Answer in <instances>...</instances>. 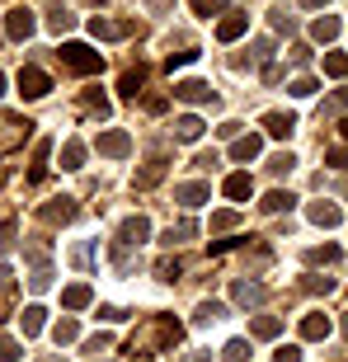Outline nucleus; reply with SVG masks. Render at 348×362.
<instances>
[{
  "label": "nucleus",
  "mask_w": 348,
  "mask_h": 362,
  "mask_svg": "<svg viewBox=\"0 0 348 362\" xmlns=\"http://www.w3.org/2000/svg\"><path fill=\"white\" fill-rule=\"evenodd\" d=\"M255 57H259V62H268V57H273V42L259 38V42H255Z\"/></svg>",
  "instance_id": "nucleus-52"
},
{
  "label": "nucleus",
  "mask_w": 348,
  "mask_h": 362,
  "mask_svg": "<svg viewBox=\"0 0 348 362\" xmlns=\"http://www.w3.org/2000/svg\"><path fill=\"white\" fill-rule=\"evenodd\" d=\"M76 212H81V207H76V198H52L38 216L47 221V226H66V221H76Z\"/></svg>",
  "instance_id": "nucleus-12"
},
{
  "label": "nucleus",
  "mask_w": 348,
  "mask_h": 362,
  "mask_svg": "<svg viewBox=\"0 0 348 362\" xmlns=\"http://www.w3.org/2000/svg\"><path fill=\"white\" fill-rule=\"evenodd\" d=\"M330 329H335V325H330V315H325V310H306V315H301V339H306V344L330 339Z\"/></svg>",
  "instance_id": "nucleus-13"
},
{
  "label": "nucleus",
  "mask_w": 348,
  "mask_h": 362,
  "mask_svg": "<svg viewBox=\"0 0 348 362\" xmlns=\"http://www.w3.org/2000/svg\"><path fill=\"white\" fill-rule=\"evenodd\" d=\"M146 235H151V216H141V212L127 216V221L118 226V245H127V250H141Z\"/></svg>",
  "instance_id": "nucleus-7"
},
{
  "label": "nucleus",
  "mask_w": 348,
  "mask_h": 362,
  "mask_svg": "<svg viewBox=\"0 0 348 362\" xmlns=\"http://www.w3.org/2000/svg\"><path fill=\"white\" fill-rule=\"evenodd\" d=\"M165 179V156H156V160H146V170L137 175V188H156Z\"/></svg>",
  "instance_id": "nucleus-27"
},
{
  "label": "nucleus",
  "mask_w": 348,
  "mask_h": 362,
  "mask_svg": "<svg viewBox=\"0 0 348 362\" xmlns=\"http://www.w3.org/2000/svg\"><path fill=\"white\" fill-rule=\"evenodd\" d=\"M193 235H198V226H193V221H174V226L165 230V245H170V250H174V245L193 240Z\"/></svg>",
  "instance_id": "nucleus-31"
},
{
  "label": "nucleus",
  "mask_w": 348,
  "mask_h": 362,
  "mask_svg": "<svg viewBox=\"0 0 348 362\" xmlns=\"http://www.w3.org/2000/svg\"><path fill=\"white\" fill-rule=\"evenodd\" d=\"M259 151H264V136H236V146H231V160H259Z\"/></svg>",
  "instance_id": "nucleus-18"
},
{
  "label": "nucleus",
  "mask_w": 348,
  "mask_h": 362,
  "mask_svg": "<svg viewBox=\"0 0 348 362\" xmlns=\"http://www.w3.org/2000/svg\"><path fill=\"white\" fill-rule=\"evenodd\" d=\"M47 28H52L57 38H62V33H71V28H76V14H66V10H52V14H47Z\"/></svg>",
  "instance_id": "nucleus-34"
},
{
  "label": "nucleus",
  "mask_w": 348,
  "mask_h": 362,
  "mask_svg": "<svg viewBox=\"0 0 348 362\" xmlns=\"http://www.w3.org/2000/svg\"><path fill=\"white\" fill-rule=\"evenodd\" d=\"M165 104H170L165 94H146V113H165Z\"/></svg>",
  "instance_id": "nucleus-51"
},
{
  "label": "nucleus",
  "mask_w": 348,
  "mask_h": 362,
  "mask_svg": "<svg viewBox=\"0 0 348 362\" xmlns=\"http://www.w3.org/2000/svg\"><path fill=\"white\" fill-rule=\"evenodd\" d=\"M221 358H226V362H245V358H250V344H245V339H231L226 349H221Z\"/></svg>",
  "instance_id": "nucleus-36"
},
{
  "label": "nucleus",
  "mask_w": 348,
  "mask_h": 362,
  "mask_svg": "<svg viewBox=\"0 0 348 362\" xmlns=\"http://www.w3.org/2000/svg\"><path fill=\"white\" fill-rule=\"evenodd\" d=\"M52 339H57V349H62V344H76V339H81V325L66 315V320H57V325H52Z\"/></svg>",
  "instance_id": "nucleus-32"
},
{
  "label": "nucleus",
  "mask_w": 348,
  "mask_h": 362,
  "mask_svg": "<svg viewBox=\"0 0 348 362\" xmlns=\"http://www.w3.org/2000/svg\"><path fill=\"white\" fill-rule=\"evenodd\" d=\"M306 287H311V292H325V296H330V292H335V278H306Z\"/></svg>",
  "instance_id": "nucleus-48"
},
{
  "label": "nucleus",
  "mask_w": 348,
  "mask_h": 362,
  "mask_svg": "<svg viewBox=\"0 0 348 362\" xmlns=\"http://www.w3.org/2000/svg\"><path fill=\"white\" fill-rule=\"evenodd\" d=\"M226 315V306L221 301H198V310H193V325H216Z\"/></svg>",
  "instance_id": "nucleus-28"
},
{
  "label": "nucleus",
  "mask_w": 348,
  "mask_h": 362,
  "mask_svg": "<svg viewBox=\"0 0 348 362\" xmlns=\"http://www.w3.org/2000/svg\"><path fill=\"white\" fill-rule=\"evenodd\" d=\"M28 282H33V292H47V287H52V269H47V264H38Z\"/></svg>",
  "instance_id": "nucleus-40"
},
{
  "label": "nucleus",
  "mask_w": 348,
  "mask_h": 362,
  "mask_svg": "<svg viewBox=\"0 0 348 362\" xmlns=\"http://www.w3.org/2000/svg\"><path fill=\"white\" fill-rule=\"evenodd\" d=\"M0 94H5V71H0Z\"/></svg>",
  "instance_id": "nucleus-58"
},
{
  "label": "nucleus",
  "mask_w": 348,
  "mask_h": 362,
  "mask_svg": "<svg viewBox=\"0 0 348 362\" xmlns=\"http://www.w3.org/2000/svg\"><path fill=\"white\" fill-rule=\"evenodd\" d=\"M250 334H255V339H278L282 320H278V315H259V320H250Z\"/></svg>",
  "instance_id": "nucleus-26"
},
{
  "label": "nucleus",
  "mask_w": 348,
  "mask_h": 362,
  "mask_svg": "<svg viewBox=\"0 0 348 362\" xmlns=\"http://www.w3.org/2000/svg\"><path fill=\"white\" fill-rule=\"evenodd\" d=\"M5 33H10L14 42H28L33 33H38V19H33V10H24V5H19V10H10V14H5Z\"/></svg>",
  "instance_id": "nucleus-6"
},
{
  "label": "nucleus",
  "mask_w": 348,
  "mask_h": 362,
  "mask_svg": "<svg viewBox=\"0 0 348 362\" xmlns=\"http://www.w3.org/2000/svg\"><path fill=\"white\" fill-rule=\"evenodd\" d=\"M19 358H24V349H19L10 334H0V362H19Z\"/></svg>",
  "instance_id": "nucleus-38"
},
{
  "label": "nucleus",
  "mask_w": 348,
  "mask_h": 362,
  "mask_svg": "<svg viewBox=\"0 0 348 362\" xmlns=\"http://www.w3.org/2000/svg\"><path fill=\"white\" fill-rule=\"evenodd\" d=\"M344 334H348V310H344Z\"/></svg>",
  "instance_id": "nucleus-60"
},
{
  "label": "nucleus",
  "mask_w": 348,
  "mask_h": 362,
  "mask_svg": "<svg viewBox=\"0 0 348 362\" xmlns=\"http://www.w3.org/2000/svg\"><path fill=\"white\" fill-rule=\"evenodd\" d=\"M62 66L76 71V76H94V71H104V52H94L90 42H62Z\"/></svg>",
  "instance_id": "nucleus-2"
},
{
  "label": "nucleus",
  "mask_w": 348,
  "mask_h": 362,
  "mask_svg": "<svg viewBox=\"0 0 348 362\" xmlns=\"http://www.w3.org/2000/svg\"><path fill=\"white\" fill-rule=\"evenodd\" d=\"M207 198H212V188L202 184V179H188V184L174 188V202H184V207H202Z\"/></svg>",
  "instance_id": "nucleus-14"
},
{
  "label": "nucleus",
  "mask_w": 348,
  "mask_h": 362,
  "mask_svg": "<svg viewBox=\"0 0 348 362\" xmlns=\"http://www.w3.org/2000/svg\"><path fill=\"white\" fill-rule=\"evenodd\" d=\"M292 193H282V188H273V193H264V202H259V212H268V216H278V212H292Z\"/></svg>",
  "instance_id": "nucleus-21"
},
{
  "label": "nucleus",
  "mask_w": 348,
  "mask_h": 362,
  "mask_svg": "<svg viewBox=\"0 0 348 362\" xmlns=\"http://www.w3.org/2000/svg\"><path fill=\"white\" fill-rule=\"evenodd\" d=\"M179 362H212V353H188V358H179Z\"/></svg>",
  "instance_id": "nucleus-56"
},
{
  "label": "nucleus",
  "mask_w": 348,
  "mask_h": 362,
  "mask_svg": "<svg viewBox=\"0 0 348 362\" xmlns=\"http://www.w3.org/2000/svg\"><path fill=\"white\" fill-rule=\"evenodd\" d=\"M85 108H90V113H99V118H108V108H113V104H108V99H104V94H85Z\"/></svg>",
  "instance_id": "nucleus-41"
},
{
  "label": "nucleus",
  "mask_w": 348,
  "mask_h": 362,
  "mask_svg": "<svg viewBox=\"0 0 348 362\" xmlns=\"http://www.w3.org/2000/svg\"><path fill=\"white\" fill-rule=\"evenodd\" d=\"M99 156H108V160H127L132 156V136L122 132V127H113V132H99Z\"/></svg>",
  "instance_id": "nucleus-5"
},
{
  "label": "nucleus",
  "mask_w": 348,
  "mask_h": 362,
  "mask_svg": "<svg viewBox=\"0 0 348 362\" xmlns=\"http://www.w3.org/2000/svg\"><path fill=\"white\" fill-rule=\"evenodd\" d=\"M10 278H14V273H10V264H0V292L10 287Z\"/></svg>",
  "instance_id": "nucleus-55"
},
{
  "label": "nucleus",
  "mask_w": 348,
  "mask_h": 362,
  "mask_svg": "<svg viewBox=\"0 0 348 362\" xmlns=\"http://www.w3.org/2000/svg\"><path fill=\"white\" fill-rule=\"evenodd\" d=\"M193 62H198V52H174V57H170V71H179V66H193Z\"/></svg>",
  "instance_id": "nucleus-49"
},
{
  "label": "nucleus",
  "mask_w": 348,
  "mask_h": 362,
  "mask_svg": "<svg viewBox=\"0 0 348 362\" xmlns=\"http://www.w3.org/2000/svg\"><path fill=\"white\" fill-rule=\"evenodd\" d=\"M202 127H207V122H202L198 113H184V118L174 122V136H179V141H198V136H202Z\"/></svg>",
  "instance_id": "nucleus-22"
},
{
  "label": "nucleus",
  "mask_w": 348,
  "mask_h": 362,
  "mask_svg": "<svg viewBox=\"0 0 348 362\" xmlns=\"http://www.w3.org/2000/svg\"><path fill=\"white\" fill-rule=\"evenodd\" d=\"M311 38L315 42H335L339 38V14H320V19L311 24Z\"/></svg>",
  "instance_id": "nucleus-23"
},
{
  "label": "nucleus",
  "mask_w": 348,
  "mask_h": 362,
  "mask_svg": "<svg viewBox=\"0 0 348 362\" xmlns=\"http://www.w3.org/2000/svg\"><path fill=\"white\" fill-rule=\"evenodd\" d=\"M33 136V122L28 118H14V113H0V156H10V151H19Z\"/></svg>",
  "instance_id": "nucleus-3"
},
{
  "label": "nucleus",
  "mask_w": 348,
  "mask_h": 362,
  "mask_svg": "<svg viewBox=\"0 0 348 362\" xmlns=\"http://www.w3.org/2000/svg\"><path fill=\"white\" fill-rule=\"evenodd\" d=\"M42 325H47V310H42V306H24V315H19V329L33 339V334H42Z\"/></svg>",
  "instance_id": "nucleus-24"
},
{
  "label": "nucleus",
  "mask_w": 348,
  "mask_h": 362,
  "mask_svg": "<svg viewBox=\"0 0 348 362\" xmlns=\"http://www.w3.org/2000/svg\"><path fill=\"white\" fill-rule=\"evenodd\" d=\"M306 264H315V269H330V264H339V245H315V250H306Z\"/></svg>",
  "instance_id": "nucleus-30"
},
{
  "label": "nucleus",
  "mask_w": 348,
  "mask_h": 362,
  "mask_svg": "<svg viewBox=\"0 0 348 362\" xmlns=\"http://www.w3.org/2000/svg\"><path fill=\"white\" fill-rule=\"evenodd\" d=\"M188 5H193V10H198V14H207V19H212V14H221V10H226V0H188Z\"/></svg>",
  "instance_id": "nucleus-43"
},
{
  "label": "nucleus",
  "mask_w": 348,
  "mask_h": 362,
  "mask_svg": "<svg viewBox=\"0 0 348 362\" xmlns=\"http://www.w3.org/2000/svg\"><path fill=\"white\" fill-rule=\"evenodd\" d=\"M0 245H14V221H0Z\"/></svg>",
  "instance_id": "nucleus-54"
},
{
  "label": "nucleus",
  "mask_w": 348,
  "mask_h": 362,
  "mask_svg": "<svg viewBox=\"0 0 348 362\" xmlns=\"http://www.w3.org/2000/svg\"><path fill=\"white\" fill-rule=\"evenodd\" d=\"M273 362H301V349H292V344H287V349L273 353Z\"/></svg>",
  "instance_id": "nucleus-50"
},
{
  "label": "nucleus",
  "mask_w": 348,
  "mask_h": 362,
  "mask_svg": "<svg viewBox=\"0 0 348 362\" xmlns=\"http://www.w3.org/2000/svg\"><path fill=\"white\" fill-rule=\"evenodd\" d=\"M179 273H184V269H179L174 259H165V264H156V278H161V282H179Z\"/></svg>",
  "instance_id": "nucleus-44"
},
{
  "label": "nucleus",
  "mask_w": 348,
  "mask_h": 362,
  "mask_svg": "<svg viewBox=\"0 0 348 362\" xmlns=\"http://www.w3.org/2000/svg\"><path fill=\"white\" fill-rule=\"evenodd\" d=\"M52 94V81H47V71H38V66H24L19 71V99H47Z\"/></svg>",
  "instance_id": "nucleus-4"
},
{
  "label": "nucleus",
  "mask_w": 348,
  "mask_h": 362,
  "mask_svg": "<svg viewBox=\"0 0 348 362\" xmlns=\"http://www.w3.org/2000/svg\"><path fill=\"white\" fill-rule=\"evenodd\" d=\"M325 160H330V170H348V151H344V146H335L330 156H325Z\"/></svg>",
  "instance_id": "nucleus-47"
},
{
  "label": "nucleus",
  "mask_w": 348,
  "mask_h": 362,
  "mask_svg": "<svg viewBox=\"0 0 348 362\" xmlns=\"http://www.w3.org/2000/svg\"><path fill=\"white\" fill-rule=\"evenodd\" d=\"M174 99H184V104H216V90L207 81H179L174 85Z\"/></svg>",
  "instance_id": "nucleus-9"
},
{
  "label": "nucleus",
  "mask_w": 348,
  "mask_h": 362,
  "mask_svg": "<svg viewBox=\"0 0 348 362\" xmlns=\"http://www.w3.org/2000/svg\"><path fill=\"white\" fill-rule=\"evenodd\" d=\"M127 33H132V24H127V19H104V14H94V19H90V38L113 42V38H127Z\"/></svg>",
  "instance_id": "nucleus-10"
},
{
  "label": "nucleus",
  "mask_w": 348,
  "mask_h": 362,
  "mask_svg": "<svg viewBox=\"0 0 348 362\" xmlns=\"http://www.w3.org/2000/svg\"><path fill=\"white\" fill-rule=\"evenodd\" d=\"M240 226V212H216L212 216V230H236Z\"/></svg>",
  "instance_id": "nucleus-42"
},
{
  "label": "nucleus",
  "mask_w": 348,
  "mask_h": 362,
  "mask_svg": "<svg viewBox=\"0 0 348 362\" xmlns=\"http://www.w3.org/2000/svg\"><path fill=\"white\" fill-rule=\"evenodd\" d=\"M221 193H226L231 202H245L250 193H255V184H250V175H226V184H221Z\"/></svg>",
  "instance_id": "nucleus-20"
},
{
  "label": "nucleus",
  "mask_w": 348,
  "mask_h": 362,
  "mask_svg": "<svg viewBox=\"0 0 348 362\" xmlns=\"http://www.w3.org/2000/svg\"><path fill=\"white\" fill-rule=\"evenodd\" d=\"M339 132H344V136H348V118H344V127H339Z\"/></svg>",
  "instance_id": "nucleus-59"
},
{
  "label": "nucleus",
  "mask_w": 348,
  "mask_h": 362,
  "mask_svg": "<svg viewBox=\"0 0 348 362\" xmlns=\"http://www.w3.org/2000/svg\"><path fill=\"white\" fill-rule=\"evenodd\" d=\"M306 221H311V226H320V230H335V226H344V212H339V202H311Z\"/></svg>",
  "instance_id": "nucleus-8"
},
{
  "label": "nucleus",
  "mask_w": 348,
  "mask_h": 362,
  "mask_svg": "<svg viewBox=\"0 0 348 362\" xmlns=\"http://www.w3.org/2000/svg\"><path fill=\"white\" fill-rule=\"evenodd\" d=\"M99 320L118 325V320H127V310H122V306H99Z\"/></svg>",
  "instance_id": "nucleus-45"
},
{
  "label": "nucleus",
  "mask_w": 348,
  "mask_h": 362,
  "mask_svg": "<svg viewBox=\"0 0 348 362\" xmlns=\"http://www.w3.org/2000/svg\"><path fill=\"white\" fill-rule=\"evenodd\" d=\"M325 76L348 81V52H325Z\"/></svg>",
  "instance_id": "nucleus-33"
},
{
  "label": "nucleus",
  "mask_w": 348,
  "mask_h": 362,
  "mask_svg": "<svg viewBox=\"0 0 348 362\" xmlns=\"http://www.w3.org/2000/svg\"><path fill=\"white\" fill-rule=\"evenodd\" d=\"M245 28H250V14H226V19L216 24V42H236V38H245Z\"/></svg>",
  "instance_id": "nucleus-16"
},
{
  "label": "nucleus",
  "mask_w": 348,
  "mask_h": 362,
  "mask_svg": "<svg viewBox=\"0 0 348 362\" xmlns=\"http://www.w3.org/2000/svg\"><path fill=\"white\" fill-rule=\"evenodd\" d=\"M268 24H273V28H278V33H292V14H287V10H268Z\"/></svg>",
  "instance_id": "nucleus-39"
},
{
  "label": "nucleus",
  "mask_w": 348,
  "mask_h": 362,
  "mask_svg": "<svg viewBox=\"0 0 348 362\" xmlns=\"http://www.w3.org/2000/svg\"><path fill=\"white\" fill-rule=\"evenodd\" d=\"M301 5H306V10H320V5H330V0H301Z\"/></svg>",
  "instance_id": "nucleus-57"
},
{
  "label": "nucleus",
  "mask_w": 348,
  "mask_h": 362,
  "mask_svg": "<svg viewBox=\"0 0 348 362\" xmlns=\"http://www.w3.org/2000/svg\"><path fill=\"white\" fill-rule=\"evenodd\" d=\"M264 132L278 136V141H287V136L296 132V113H264Z\"/></svg>",
  "instance_id": "nucleus-15"
},
{
  "label": "nucleus",
  "mask_w": 348,
  "mask_h": 362,
  "mask_svg": "<svg viewBox=\"0 0 348 362\" xmlns=\"http://www.w3.org/2000/svg\"><path fill=\"white\" fill-rule=\"evenodd\" d=\"M47 160H52V141H38L33 165H28V184H42V179H47Z\"/></svg>",
  "instance_id": "nucleus-19"
},
{
  "label": "nucleus",
  "mask_w": 348,
  "mask_h": 362,
  "mask_svg": "<svg viewBox=\"0 0 348 362\" xmlns=\"http://www.w3.org/2000/svg\"><path fill=\"white\" fill-rule=\"evenodd\" d=\"M85 349H90V353H108V349H113V334H94Z\"/></svg>",
  "instance_id": "nucleus-46"
},
{
  "label": "nucleus",
  "mask_w": 348,
  "mask_h": 362,
  "mask_svg": "<svg viewBox=\"0 0 348 362\" xmlns=\"http://www.w3.org/2000/svg\"><path fill=\"white\" fill-rule=\"evenodd\" d=\"M94 301V292H90V282H71L66 292H62V306L66 310H85Z\"/></svg>",
  "instance_id": "nucleus-17"
},
{
  "label": "nucleus",
  "mask_w": 348,
  "mask_h": 362,
  "mask_svg": "<svg viewBox=\"0 0 348 362\" xmlns=\"http://www.w3.org/2000/svg\"><path fill=\"white\" fill-rule=\"evenodd\" d=\"M62 170H85V141H66L62 146Z\"/></svg>",
  "instance_id": "nucleus-29"
},
{
  "label": "nucleus",
  "mask_w": 348,
  "mask_h": 362,
  "mask_svg": "<svg viewBox=\"0 0 348 362\" xmlns=\"http://www.w3.org/2000/svg\"><path fill=\"white\" fill-rule=\"evenodd\" d=\"M268 170H273V175H292V170H296V156H292V151H278V156L268 160Z\"/></svg>",
  "instance_id": "nucleus-35"
},
{
  "label": "nucleus",
  "mask_w": 348,
  "mask_h": 362,
  "mask_svg": "<svg viewBox=\"0 0 348 362\" xmlns=\"http://www.w3.org/2000/svg\"><path fill=\"white\" fill-rule=\"evenodd\" d=\"M141 85H146V71H141V66H137V71H122L118 94H122V99H137V94H141Z\"/></svg>",
  "instance_id": "nucleus-25"
},
{
  "label": "nucleus",
  "mask_w": 348,
  "mask_h": 362,
  "mask_svg": "<svg viewBox=\"0 0 348 362\" xmlns=\"http://www.w3.org/2000/svg\"><path fill=\"white\" fill-rule=\"evenodd\" d=\"M315 90H320V85L311 81V76H301V81H292V85H287V94H292V99H311Z\"/></svg>",
  "instance_id": "nucleus-37"
},
{
  "label": "nucleus",
  "mask_w": 348,
  "mask_h": 362,
  "mask_svg": "<svg viewBox=\"0 0 348 362\" xmlns=\"http://www.w3.org/2000/svg\"><path fill=\"white\" fill-rule=\"evenodd\" d=\"M325 108H330V113H335V108H348V90H335V99H330Z\"/></svg>",
  "instance_id": "nucleus-53"
},
{
  "label": "nucleus",
  "mask_w": 348,
  "mask_h": 362,
  "mask_svg": "<svg viewBox=\"0 0 348 362\" xmlns=\"http://www.w3.org/2000/svg\"><path fill=\"white\" fill-rule=\"evenodd\" d=\"M179 334H184V325L174 320V315H146V325L127 339V358H151V353H161V349H174Z\"/></svg>",
  "instance_id": "nucleus-1"
},
{
  "label": "nucleus",
  "mask_w": 348,
  "mask_h": 362,
  "mask_svg": "<svg viewBox=\"0 0 348 362\" xmlns=\"http://www.w3.org/2000/svg\"><path fill=\"white\" fill-rule=\"evenodd\" d=\"M264 296H268L264 282H250V278H236V282H231V301H236V306H259Z\"/></svg>",
  "instance_id": "nucleus-11"
}]
</instances>
